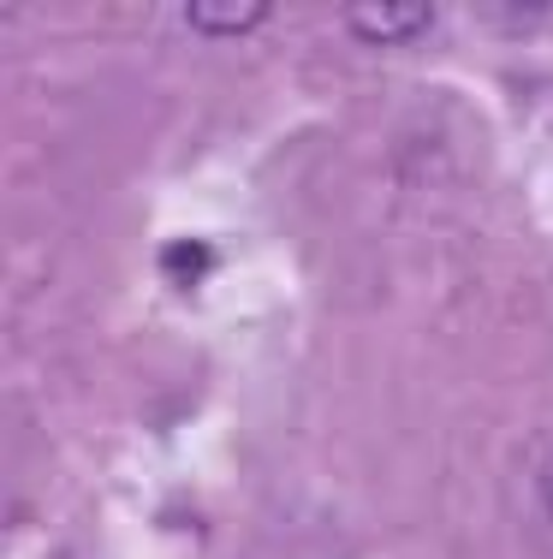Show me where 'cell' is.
Segmentation results:
<instances>
[{"instance_id": "cell-1", "label": "cell", "mask_w": 553, "mask_h": 559, "mask_svg": "<svg viewBox=\"0 0 553 559\" xmlns=\"http://www.w3.org/2000/svg\"><path fill=\"white\" fill-rule=\"evenodd\" d=\"M429 24H434V7H423V0H363V7H346V31L363 36L369 48L417 43Z\"/></svg>"}, {"instance_id": "cell-2", "label": "cell", "mask_w": 553, "mask_h": 559, "mask_svg": "<svg viewBox=\"0 0 553 559\" xmlns=\"http://www.w3.org/2000/svg\"><path fill=\"white\" fill-rule=\"evenodd\" d=\"M184 24L196 36H244L256 24H268V7L262 0H191L184 7Z\"/></svg>"}, {"instance_id": "cell-3", "label": "cell", "mask_w": 553, "mask_h": 559, "mask_svg": "<svg viewBox=\"0 0 553 559\" xmlns=\"http://www.w3.org/2000/svg\"><path fill=\"white\" fill-rule=\"evenodd\" d=\"M530 483H536V506H542V518L553 524V441L536 452V464H530Z\"/></svg>"}, {"instance_id": "cell-4", "label": "cell", "mask_w": 553, "mask_h": 559, "mask_svg": "<svg viewBox=\"0 0 553 559\" xmlns=\"http://www.w3.org/2000/svg\"><path fill=\"white\" fill-rule=\"evenodd\" d=\"M167 269H191V274H203L208 269V257H203V250H167Z\"/></svg>"}]
</instances>
